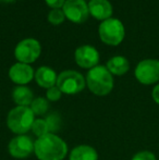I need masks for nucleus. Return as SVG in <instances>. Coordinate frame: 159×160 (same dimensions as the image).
<instances>
[{"label": "nucleus", "mask_w": 159, "mask_h": 160, "mask_svg": "<svg viewBox=\"0 0 159 160\" xmlns=\"http://www.w3.org/2000/svg\"><path fill=\"white\" fill-rule=\"evenodd\" d=\"M34 154L39 160H63L68 155V146L60 136L48 133L34 142Z\"/></svg>", "instance_id": "nucleus-1"}, {"label": "nucleus", "mask_w": 159, "mask_h": 160, "mask_svg": "<svg viewBox=\"0 0 159 160\" xmlns=\"http://www.w3.org/2000/svg\"><path fill=\"white\" fill-rule=\"evenodd\" d=\"M86 85L95 95L106 96L113 88L112 74L104 65H96L87 72Z\"/></svg>", "instance_id": "nucleus-2"}, {"label": "nucleus", "mask_w": 159, "mask_h": 160, "mask_svg": "<svg viewBox=\"0 0 159 160\" xmlns=\"http://www.w3.org/2000/svg\"><path fill=\"white\" fill-rule=\"evenodd\" d=\"M35 121V114L30 107L17 106L10 110L7 117V125L9 130L17 135H23L32 130Z\"/></svg>", "instance_id": "nucleus-3"}, {"label": "nucleus", "mask_w": 159, "mask_h": 160, "mask_svg": "<svg viewBox=\"0 0 159 160\" xmlns=\"http://www.w3.org/2000/svg\"><path fill=\"white\" fill-rule=\"evenodd\" d=\"M98 33L102 42L110 46H118L124 38L125 30L120 20L110 18L100 23Z\"/></svg>", "instance_id": "nucleus-4"}, {"label": "nucleus", "mask_w": 159, "mask_h": 160, "mask_svg": "<svg viewBox=\"0 0 159 160\" xmlns=\"http://www.w3.org/2000/svg\"><path fill=\"white\" fill-rule=\"evenodd\" d=\"M56 85L62 94L75 95V94L81 93L85 88L86 80L80 72L74 71V70H67L58 75Z\"/></svg>", "instance_id": "nucleus-5"}, {"label": "nucleus", "mask_w": 159, "mask_h": 160, "mask_svg": "<svg viewBox=\"0 0 159 160\" xmlns=\"http://www.w3.org/2000/svg\"><path fill=\"white\" fill-rule=\"evenodd\" d=\"M42 52V47L38 40L34 38H25L17 45L14 56L17 60L22 63L30 64L35 62Z\"/></svg>", "instance_id": "nucleus-6"}, {"label": "nucleus", "mask_w": 159, "mask_h": 160, "mask_svg": "<svg viewBox=\"0 0 159 160\" xmlns=\"http://www.w3.org/2000/svg\"><path fill=\"white\" fill-rule=\"evenodd\" d=\"M135 78L144 85H151L159 81V60L146 59L135 68Z\"/></svg>", "instance_id": "nucleus-7"}, {"label": "nucleus", "mask_w": 159, "mask_h": 160, "mask_svg": "<svg viewBox=\"0 0 159 160\" xmlns=\"http://www.w3.org/2000/svg\"><path fill=\"white\" fill-rule=\"evenodd\" d=\"M66 18L73 23H84L88 19V4L84 0H67L62 7Z\"/></svg>", "instance_id": "nucleus-8"}, {"label": "nucleus", "mask_w": 159, "mask_h": 160, "mask_svg": "<svg viewBox=\"0 0 159 160\" xmlns=\"http://www.w3.org/2000/svg\"><path fill=\"white\" fill-rule=\"evenodd\" d=\"M9 154L17 159H24L34 152V142L30 136L17 135L10 141L8 145Z\"/></svg>", "instance_id": "nucleus-9"}, {"label": "nucleus", "mask_w": 159, "mask_h": 160, "mask_svg": "<svg viewBox=\"0 0 159 160\" xmlns=\"http://www.w3.org/2000/svg\"><path fill=\"white\" fill-rule=\"evenodd\" d=\"M75 62L83 69H93L99 62V52L97 49L89 45L81 46L74 52Z\"/></svg>", "instance_id": "nucleus-10"}, {"label": "nucleus", "mask_w": 159, "mask_h": 160, "mask_svg": "<svg viewBox=\"0 0 159 160\" xmlns=\"http://www.w3.org/2000/svg\"><path fill=\"white\" fill-rule=\"evenodd\" d=\"M35 73L30 64L17 62L9 70V78L13 83L17 85H26L34 78Z\"/></svg>", "instance_id": "nucleus-11"}, {"label": "nucleus", "mask_w": 159, "mask_h": 160, "mask_svg": "<svg viewBox=\"0 0 159 160\" xmlns=\"http://www.w3.org/2000/svg\"><path fill=\"white\" fill-rule=\"evenodd\" d=\"M87 4L89 14L95 19L105 21L112 15V6L108 0H91Z\"/></svg>", "instance_id": "nucleus-12"}, {"label": "nucleus", "mask_w": 159, "mask_h": 160, "mask_svg": "<svg viewBox=\"0 0 159 160\" xmlns=\"http://www.w3.org/2000/svg\"><path fill=\"white\" fill-rule=\"evenodd\" d=\"M34 78H35L36 83L40 87L48 89V88H50V87L56 86L58 75L55 72V70H52L51 68L40 67L36 70Z\"/></svg>", "instance_id": "nucleus-13"}, {"label": "nucleus", "mask_w": 159, "mask_h": 160, "mask_svg": "<svg viewBox=\"0 0 159 160\" xmlns=\"http://www.w3.org/2000/svg\"><path fill=\"white\" fill-rule=\"evenodd\" d=\"M13 101L17 103V106L22 107H30L32 101L34 100V95L31 88H28L25 85H19L12 92Z\"/></svg>", "instance_id": "nucleus-14"}, {"label": "nucleus", "mask_w": 159, "mask_h": 160, "mask_svg": "<svg viewBox=\"0 0 159 160\" xmlns=\"http://www.w3.org/2000/svg\"><path fill=\"white\" fill-rule=\"evenodd\" d=\"M69 160H98V154L89 145H79L70 152Z\"/></svg>", "instance_id": "nucleus-15"}, {"label": "nucleus", "mask_w": 159, "mask_h": 160, "mask_svg": "<svg viewBox=\"0 0 159 160\" xmlns=\"http://www.w3.org/2000/svg\"><path fill=\"white\" fill-rule=\"evenodd\" d=\"M106 68L113 75H123L130 69V63L127 59L123 56H116L108 60Z\"/></svg>", "instance_id": "nucleus-16"}, {"label": "nucleus", "mask_w": 159, "mask_h": 160, "mask_svg": "<svg viewBox=\"0 0 159 160\" xmlns=\"http://www.w3.org/2000/svg\"><path fill=\"white\" fill-rule=\"evenodd\" d=\"M49 107L48 100L46 98H42V97H37V98H34V100L32 101L30 108L33 111V113L35 116H42L47 112Z\"/></svg>", "instance_id": "nucleus-17"}, {"label": "nucleus", "mask_w": 159, "mask_h": 160, "mask_svg": "<svg viewBox=\"0 0 159 160\" xmlns=\"http://www.w3.org/2000/svg\"><path fill=\"white\" fill-rule=\"evenodd\" d=\"M32 131L37 136V138L50 133V127H49L47 119H35L32 127Z\"/></svg>", "instance_id": "nucleus-18"}, {"label": "nucleus", "mask_w": 159, "mask_h": 160, "mask_svg": "<svg viewBox=\"0 0 159 160\" xmlns=\"http://www.w3.org/2000/svg\"><path fill=\"white\" fill-rule=\"evenodd\" d=\"M66 15L61 9H51V11L48 13V21L52 25H60L63 23Z\"/></svg>", "instance_id": "nucleus-19"}, {"label": "nucleus", "mask_w": 159, "mask_h": 160, "mask_svg": "<svg viewBox=\"0 0 159 160\" xmlns=\"http://www.w3.org/2000/svg\"><path fill=\"white\" fill-rule=\"evenodd\" d=\"M61 96H62V93H61V91L58 88L57 85L47 89L46 97L49 101H58L60 98H61Z\"/></svg>", "instance_id": "nucleus-20"}, {"label": "nucleus", "mask_w": 159, "mask_h": 160, "mask_svg": "<svg viewBox=\"0 0 159 160\" xmlns=\"http://www.w3.org/2000/svg\"><path fill=\"white\" fill-rule=\"evenodd\" d=\"M132 160H156V157L153 152H148V150H143L133 156Z\"/></svg>", "instance_id": "nucleus-21"}, {"label": "nucleus", "mask_w": 159, "mask_h": 160, "mask_svg": "<svg viewBox=\"0 0 159 160\" xmlns=\"http://www.w3.org/2000/svg\"><path fill=\"white\" fill-rule=\"evenodd\" d=\"M45 1L51 9H61L67 0H45Z\"/></svg>", "instance_id": "nucleus-22"}, {"label": "nucleus", "mask_w": 159, "mask_h": 160, "mask_svg": "<svg viewBox=\"0 0 159 160\" xmlns=\"http://www.w3.org/2000/svg\"><path fill=\"white\" fill-rule=\"evenodd\" d=\"M152 96H153V99L156 103L159 105V84L156 85L153 89V93H152Z\"/></svg>", "instance_id": "nucleus-23"}, {"label": "nucleus", "mask_w": 159, "mask_h": 160, "mask_svg": "<svg viewBox=\"0 0 159 160\" xmlns=\"http://www.w3.org/2000/svg\"><path fill=\"white\" fill-rule=\"evenodd\" d=\"M14 0H0V2H12Z\"/></svg>", "instance_id": "nucleus-24"}]
</instances>
